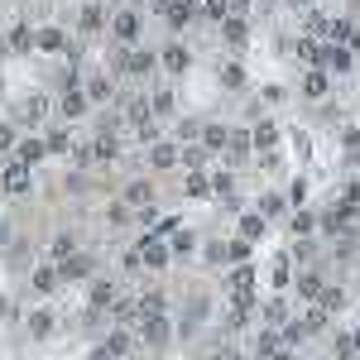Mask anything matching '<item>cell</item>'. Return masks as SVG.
Returning <instances> with one entry per match:
<instances>
[{"mask_svg":"<svg viewBox=\"0 0 360 360\" xmlns=\"http://www.w3.org/2000/svg\"><path fill=\"white\" fill-rule=\"evenodd\" d=\"M63 274H68V278H82V274H91V259H86V255H68Z\"/></svg>","mask_w":360,"mask_h":360,"instance_id":"obj_4","label":"cell"},{"mask_svg":"<svg viewBox=\"0 0 360 360\" xmlns=\"http://www.w3.org/2000/svg\"><path fill=\"white\" fill-rule=\"evenodd\" d=\"M226 44H245V20H226Z\"/></svg>","mask_w":360,"mask_h":360,"instance_id":"obj_10","label":"cell"},{"mask_svg":"<svg viewBox=\"0 0 360 360\" xmlns=\"http://www.w3.org/2000/svg\"><path fill=\"white\" fill-rule=\"evenodd\" d=\"M303 91H307V96H322V91H327V77H322V72H307Z\"/></svg>","mask_w":360,"mask_h":360,"instance_id":"obj_12","label":"cell"},{"mask_svg":"<svg viewBox=\"0 0 360 360\" xmlns=\"http://www.w3.org/2000/svg\"><path fill=\"white\" fill-rule=\"evenodd\" d=\"M91 298H96V303H111L115 288H111V283H96V293H91Z\"/></svg>","mask_w":360,"mask_h":360,"instance_id":"obj_23","label":"cell"},{"mask_svg":"<svg viewBox=\"0 0 360 360\" xmlns=\"http://www.w3.org/2000/svg\"><path fill=\"white\" fill-rule=\"evenodd\" d=\"M164 68L183 72V68H188V53H183V49H168V53H164Z\"/></svg>","mask_w":360,"mask_h":360,"instance_id":"obj_13","label":"cell"},{"mask_svg":"<svg viewBox=\"0 0 360 360\" xmlns=\"http://www.w3.org/2000/svg\"><path fill=\"white\" fill-rule=\"evenodd\" d=\"M202 15H207V20H221V15H226V0H207V5H202Z\"/></svg>","mask_w":360,"mask_h":360,"instance_id":"obj_18","label":"cell"},{"mask_svg":"<svg viewBox=\"0 0 360 360\" xmlns=\"http://www.w3.org/2000/svg\"><path fill=\"white\" fill-rule=\"evenodd\" d=\"M255 144H264V149H269V144H274V125H259V130H255Z\"/></svg>","mask_w":360,"mask_h":360,"instance_id":"obj_21","label":"cell"},{"mask_svg":"<svg viewBox=\"0 0 360 360\" xmlns=\"http://www.w3.org/2000/svg\"><path fill=\"white\" fill-rule=\"evenodd\" d=\"M44 144H49V154H63V149H68V135H63V130H53Z\"/></svg>","mask_w":360,"mask_h":360,"instance_id":"obj_15","label":"cell"},{"mask_svg":"<svg viewBox=\"0 0 360 360\" xmlns=\"http://www.w3.org/2000/svg\"><path fill=\"white\" fill-rule=\"evenodd\" d=\"M188 193H193V197H207V193H212V183H207L202 173H193V178H188Z\"/></svg>","mask_w":360,"mask_h":360,"instance_id":"obj_14","label":"cell"},{"mask_svg":"<svg viewBox=\"0 0 360 360\" xmlns=\"http://www.w3.org/2000/svg\"><path fill=\"white\" fill-rule=\"evenodd\" d=\"M207 144H212V149H221V144H226V130H221V125H212V130H207Z\"/></svg>","mask_w":360,"mask_h":360,"instance_id":"obj_22","label":"cell"},{"mask_svg":"<svg viewBox=\"0 0 360 360\" xmlns=\"http://www.w3.org/2000/svg\"><path fill=\"white\" fill-rule=\"evenodd\" d=\"M10 144H15V130H10V125H0V149H10Z\"/></svg>","mask_w":360,"mask_h":360,"instance_id":"obj_25","label":"cell"},{"mask_svg":"<svg viewBox=\"0 0 360 360\" xmlns=\"http://www.w3.org/2000/svg\"><path fill=\"white\" fill-rule=\"evenodd\" d=\"M5 44H10V49H29L34 39H29V29H25V25H15V29H10V39H5Z\"/></svg>","mask_w":360,"mask_h":360,"instance_id":"obj_11","label":"cell"},{"mask_svg":"<svg viewBox=\"0 0 360 360\" xmlns=\"http://www.w3.org/2000/svg\"><path fill=\"white\" fill-rule=\"evenodd\" d=\"M115 34L120 39H139V20L135 15H115Z\"/></svg>","mask_w":360,"mask_h":360,"instance_id":"obj_7","label":"cell"},{"mask_svg":"<svg viewBox=\"0 0 360 360\" xmlns=\"http://www.w3.org/2000/svg\"><path fill=\"white\" fill-rule=\"evenodd\" d=\"M274 283H288V259H274Z\"/></svg>","mask_w":360,"mask_h":360,"instance_id":"obj_24","label":"cell"},{"mask_svg":"<svg viewBox=\"0 0 360 360\" xmlns=\"http://www.w3.org/2000/svg\"><path fill=\"white\" fill-rule=\"evenodd\" d=\"M149 159H154V168H173L178 149H173V144H154V154H149Z\"/></svg>","mask_w":360,"mask_h":360,"instance_id":"obj_8","label":"cell"},{"mask_svg":"<svg viewBox=\"0 0 360 360\" xmlns=\"http://www.w3.org/2000/svg\"><path fill=\"white\" fill-rule=\"evenodd\" d=\"M125 197H130L135 207H144V202H149V188H144V183H130V193H125Z\"/></svg>","mask_w":360,"mask_h":360,"instance_id":"obj_16","label":"cell"},{"mask_svg":"<svg viewBox=\"0 0 360 360\" xmlns=\"http://www.w3.org/2000/svg\"><path fill=\"white\" fill-rule=\"evenodd\" d=\"M0 183H5V193H29V164L15 159V164L0 173Z\"/></svg>","mask_w":360,"mask_h":360,"instance_id":"obj_1","label":"cell"},{"mask_svg":"<svg viewBox=\"0 0 360 360\" xmlns=\"http://www.w3.org/2000/svg\"><path fill=\"white\" fill-rule=\"evenodd\" d=\"M274 360H293V356H283V351H278V356H274Z\"/></svg>","mask_w":360,"mask_h":360,"instance_id":"obj_26","label":"cell"},{"mask_svg":"<svg viewBox=\"0 0 360 360\" xmlns=\"http://www.w3.org/2000/svg\"><path fill=\"white\" fill-rule=\"evenodd\" d=\"M86 111V96L82 91H68V101H63V115H82Z\"/></svg>","mask_w":360,"mask_h":360,"instance_id":"obj_9","label":"cell"},{"mask_svg":"<svg viewBox=\"0 0 360 360\" xmlns=\"http://www.w3.org/2000/svg\"><path fill=\"white\" fill-rule=\"evenodd\" d=\"M34 288H39V293H53V288H58V269H53V264L34 269Z\"/></svg>","mask_w":360,"mask_h":360,"instance_id":"obj_2","label":"cell"},{"mask_svg":"<svg viewBox=\"0 0 360 360\" xmlns=\"http://www.w3.org/2000/svg\"><path fill=\"white\" fill-rule=\"evenodd\" d=\"M29 332L49 336V332H53V312H29Z\"/></svg>","mask_w":360,"mask_h":360,"instance_id":"obj_5","label":"cell"},{"mask_svg":"<svg viewBox=\"0 0 360 360\" xmlns=\"http://www.w3.org/2000/svg\"><path fill=\"white\" fill-rule=\"evenodd\" d=\"M240 231H245V240H255V236L264 231V221H259V217H245V221H240Z\"/></svg>","mask_w":360,"mask_h":360,"instance_id":"obj_17","label":"cell"},{"mask_svg":"<svg viewBox=\"0 0 360 360\" xmlns=\"http://www.w3.org/2000/svg\"><path fill=\"white\" fill-rule=\"evenodd\" d=\"M53 255H58V259H68V255H72V236H58V240H53Z\"/></svg>","mask_w":360,"mask_h":360,"instance_id":"obj_20","label":"cell"},{"mask_svg":"<svg viewBox=\"0 0 360 360\" xmlns=\"http://www.w3.org/2000/svg\"><path fill=\"white\" fill-rule=\"evenodd\" d=\"M221 82H226V86H240V82H245V72H240V68L231 63V68H226V72H221Z\"/></svg>","mask_w":360,"mask_h":360,"instance_id":"obj_19","label":"cell"},{"mask_svg":"<svg viewBox=\"0 0 360 360\" xmlns=\"http://www.w3.org/2000/svg\"><path fill=\"white\" fill-rule=\"evenodd\" d=\"M39 49L44 53H58L63 49V29H39Z\"/></svg>","mask_w":360,"mask_h":360,"instance_id":"obj_6","label":"cell"},{"mask_svg":"<svg viewBox=\"0 0 360 360\" xmlns=\"http://www.w3.org/2000/svg\"><path fill=\"white\" fill-rule=\"evenodd\" d=\"M44 154H49V144H44V139H29V144H20V164H39Z\"/></svg>","mask_w":360,"mask_h":360,"instance_id":"obj_3","label":"cell"}]
</instances>
